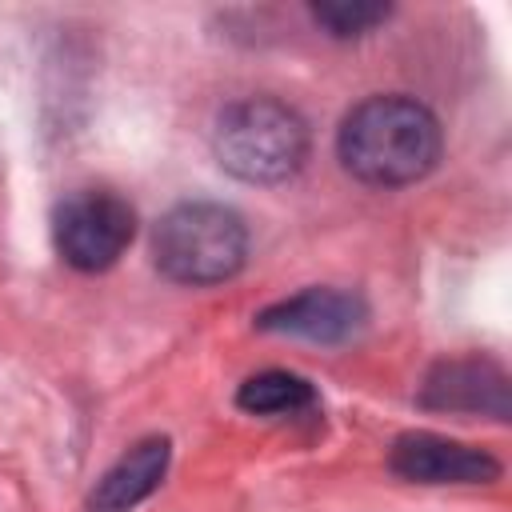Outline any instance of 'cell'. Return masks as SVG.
<instances>
[{
	"label": "cell",
	"instance_id": "cell-1",
	"mask_svg": "<svg viewBox=\"0 0 512 512\" xmlns=\"http://www.w3.org/2000/svg\"><path fill=\"white\" fill-rule=\"evenodd\" d=\"M444 136L436 116L412 96H368L360 100L336 136L340 164L376 188H400L428 176L440 160Z\"/></svg>",
	"mask_w": 512,
	"mask_h": 512
},
{
	"label": "cell",
	"instance_id": "cell-2",
	"mask_svg": "<svg viewBox=\"0 0 512 512\" xmlns=\"http://www.w3.org/2000/svg\"><path fill=\"white\" fill-rule=\"evenodd\" d=\"M212 152L224 172L244 184H280L308 156V128L296 108L272 96H248L220 112Z\"/></svg>",
	"mask_w": 512,
	"mask_h": 512
},
{
	"label": "cell",
	"instance_id": "cell-3",
	"mask_svg": "<svg viewBox=\"0 0 512 512\" xmlns=\"http://www.w3.org/2000/svg\"><path fill=\"white\" fill-rule=\"evenodd\" d=\"M248 228L244 220L212 200H188L160 216L152 232V260L176 284H220L244 268Z\"/></svg>",
	"mask_w": 512,
	"mask_h": 512
},
{
	"label": "cell",
	"instance_id": "cell-4",
	"mask_svg": "<svg viewBox=\"0 0 512 512\" xmlns=\"http://www.w3.org/2000/svg\"><path fill=\"white\" fill-rule=\"evenodd\" d=\"M52 236L64 264L80 272H104L132 244L136 212L112 188H76L56 204Z\"/></svg>",
	"mask_w": 512,
	"mask_h": 512
},
{
	"label": "cell",
	"instance_id": "cell-5",
	"mask_svg": "<svg viewBox=\"0 0 512 512\" xmlns=\"http://www.w3.org/2000/svg\"><path fill=\"white\" fill-rule=\"evenodd\" d=\"M264 332L280 336H300L316 344H336L348 340L364 324V300L344 288H304L256 316Z\"/></svg>",
	"mask_w": 512,
	"mask_h": 512
},
{
	"label": "cell",
	"instance_id": "cell-6",
	"mask_svg": "<svg viewBox=\"0 0 512 512\" xmlns=\"http://www.w3.org/2000/svg\"><path fill=\"white\" fill-rule=\"evenodd\" d=\"M388 464L396 476L416 484H488L500 476V464L488 452L448 436H432V432L400 436L392 444Z\"/></svg>",
	"mask_w": 512,
	"mask_h": 512
},
{
	"label": "cell",
	"instance_id": "cell-7",
	"mask_svg": "<svg viewBox=\"0 0 512 512\" xmlns=\"http://www.w3.org/2000/svg\"><path fill=\"white\" fill-rule=\"evenodd\" d=\"M424 404L444 408V412H484L504 420L508 416V376L492 360H444L428 384H424Z\"/></svg>",
	"mask_w": 512,
	"mask_h": 512
},
{
	"label": "cell",
	"instance_id": "cell-8",
	"mask_svg": "<svg viewBox=\"0 0 512 512\" xmlns=\"http://www.w3.org/2000/svg\"><path fill=\"white\" fill-rule=\"evenodd\" d=\"M168 472V440L148 436L132 444L92 488L88 512H132L140 500H148Z\"/></svg>",
	"mask_w": 512,
	"mask_h": 512
},
{
	"label": "cell",
	"instance_id": "cell-9",
	"mask_svg": "<svg viewBox=\"0 0 512 512\" xmlns=\"http://www.w3.org/2000/svg\"><path fill=\"white\" fill-rule=\"evenodd\" d=\"M236 404L252 416H296L316 404V392L304 376L292 372H260L248 376L236 392Z\"/></svg>",
	"mask_w": 512,
	"mask_h": 512
},
{
	"label": "cell",
	"instance_id": "cell-10",
	"mask_svg": "<svg viewBox=\"0 0 512 512\" xmlns=\"http://www.w3.org/2000/svg\"><path fill=\"white\" fill-rule=\"evenodd\" d=\"M388 4H364V0H332V4H312V20L328 28L332 36H364L376 24L388 20Z\"/></svg>",
	"mask_w": 512,
	"mask_h": 512
}]
</instances>
